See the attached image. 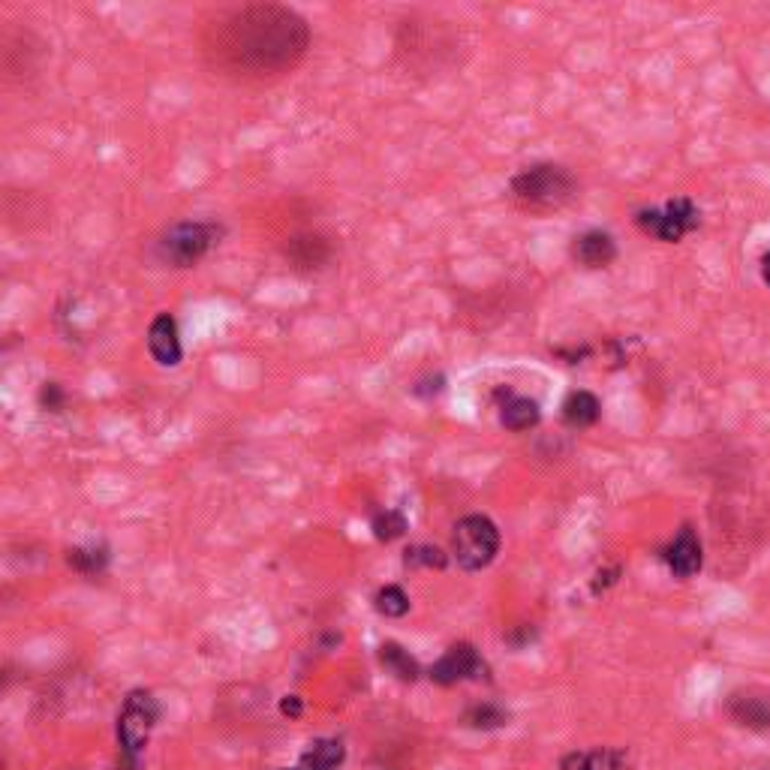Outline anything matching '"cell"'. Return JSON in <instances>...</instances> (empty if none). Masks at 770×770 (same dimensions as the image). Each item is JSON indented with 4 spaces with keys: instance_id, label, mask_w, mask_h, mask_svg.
<instances>
[{
    "instance_id": "1",
    "label": "cell",
    "mask_w": 770,
    "mask_h": 770,
    "mask_svg": "<svg viewBox=\"0 0 770 770\" xmlns=\"http://www.w3.org/2000/svg\"><path fill=\"white\" fill-rule=\"evenodd\" d=\"M310 43L304 19L286 7L253 4L220 16L208 28V58L235 76H274L292 67Z\"/></svg>"
},
{
    "instance_id": "2",
    "label": "cell",
    "mask_w": 770,
    "mask_h": 770,
    "mask_svg": "<svg viewBox=\"0 0 770 770\" xmlns=\"http://www.w3.org/2000/svg\"><path fill=\"white\" fill-rule=\"evenodd\" d=\"M160 722V701L148 689H133L118 713V770H139L151 731Z\"/></svg>"
},
{
    "instance_id": "3",
    "label": "cell",
    "mask_w": 770,
    "mask_h": 770,
    "mask_svg": "<svg viewBox=\"0 0 770 770\" xmlns=\"http://www.w3.org/2000/svg\"><path fill=\"white\" fill-rule=\"evenodd\" d=\"M572 193H575V178L563 166H554V163L524 169L512 181V196L518 199V205H524L530 211L560 208L572 199Z\"/></svg>"
},
{
    "instance_id": "4",
    "label": "cell",
    "mask_w": 770,
    "mask_h": 770,
    "mask_svg": "<svg viewBox=\"0 0 770 770\" xmlns=\"http://www.w3.org/2000/svg\"><path fill=\"white\" fill-rule=\"evenodd\" d=\"M497 551H500V530L491 518L467 515L464 521H458L452 536V554L461 569L479 572L494 563Z\"/></svg>"
},
{
    "instance_id": "5",
    "label": "cell",
    "mask_w": 770,
    "mask_h": 770,
    "mask_svg": "<svg viewBox=\"0 0 770 770\" xmlns=\"http://www.w3.org/2000/svg\"><path fill=\"white\" fill-rule=\"evenodd\" d=\"M223 235V229L217 223H178L175 229H169L157 250L163 256V262L175 265V268H190L193 262H199Z\"/></svg>"
},
{
    "instance_id": "6",
    "label": "cell",
    "mask_w": 770,
    "mask_h": 770,
    "mask_svg": "<svg viewBox=\"0 0 770 770\" xmlns=\"http://www.w3.org/2000/svg\"><path fill=\"white\" fill-rule=\"evenodd\" d=\"M635 223L659 241H680L698 226V208L689 199H674L662 211H638Z\"/></svg>"
},
{
    "instance_id": "7",
    "label": "cell",
    "mask_w": 770,
    "mask_h": 770,
    "mask_svg": "<svg viewBox=\"0 0 770 770\" xmlns=\"http://www.w3.org/2000/svg\"><path fill=\"white\" fill-rule=\"evenodd\" d=\"M482 674H485V662L476 653V647L467 644V641L452 644L440 656V662L431 668V680L440 683V686H452V683H461V680H479Z\"/></svg>"
},
{
    "instance_id": "8",
    "label": "cell",
    "mask_w": 770,
    "mask_h": 770,
    "mask_svg": "<svg viewBox=\"0 0 770 770\" xmlns=\"http://www.w3.org/2000/svg\"><path fill=\"white\" fill-rule=\"evenodd\" d=\"M148 349L154 355L157 364L163 367H175L181 364V340H178V325L169 313H160L151 328H148Z\"/></svg>"
},
{
    "instance_id": "9",
    "label": "cell",
    "mask_w": 770,
    "mask_h": 770,
    "mask_svg": "<svg viewBox=\"0 0 770 770\" xmlns=\"http://www.w3.org/2000/svg\"><path fill=\"white\" fill-rule=\"evenodd\" d=\"M728 716L743 728H770V695L764 692H734L728 698Z\"/></svg>"
},
{
    "instance_id": "10",
    "label": "cell",
    "mask_w": 770,
    "mask_h": 770,
    "mask_svg": "<svg viewBox=\"0 0 770 770\" xmlns=\"http://www.w3.org/2000/svg\"><path fill=\"white\" fill-rule=\"evenodd\" d=\"M665 563L677 578H692L701 569V542L695 530L683 527L677 533V539L665 548Z\"/></svg>"
},
{
    "instance_id": "11",
    "label": "cell",
    "mask_w": 770,
    "mask_h": 770,
    "mask_svg": "<svg viewBox=\"0 0 770 770\" xmlns=\"http://www.w3.org/2000/svg\"><path fill=\"white\" fill-rule=\"evenodd\" d=\"M346 758V746L334 737H319L313 740L304 755L298 758L295 767H280V770H340Z\"/></svg>"
},
{
    "instance_id": "12",
    "label": "cell",
    "mask_w": 770,
    "mask_h": 770,
    "mask_svg": "<svg viewBox=\"0 0 770 770\" xmlns=\"http://www.w3.org/2000/svg\"><path fill=\"white\" fill-rule=\"evenodd\" d=\"M617 256V247L611 241V235L590 229L581 238H575V259L587 268H605L611 259Z\"/></svg>"
},
{
    "instance_id": "13",
    "label": "cell",
    "mask_w": 770,
    "mask_h": 770,
    "mask_svg": "<svg viewBox=\"0 0 770 770\" xmlns=\"http://www.w3.org/2000/svg\"><path fill=\"white\" fill-rule=\"evenodd\" d=\"M379 662L385 665V671L395 674V677L404 680V683H416L419 674H422V668H419V662L410 656V650H404V647L395 644V641H385V644L379 647Z\"/></svg>"
},
{
    "instance_id": "14",
    "label": "cell",
    "mask_w": 770,
    "mask_h": 770,
    "mask_svg": "<svg viewBox=\"0 0 770 770\" xmlns=\"http://www.w3.org/2000/svg\"><path fill=\"white\" fill-rule=\"evenodd\" d=\"M623 752L617 749H593V752H569L560 761V770H620Z\"/></svg>"
},
{
    "instance_id": "15",
    "label": "cell",
    "mask_w": 770,
    "mask_h": 770,
    "mask_svg": "<svg viewBox=\"0 0 770 770\" xmlns=\"http://www.w3.org/2000/svg\"><path fill=\"white\" fill-rule=\"evenodd\" d=\"M599 413H602L599 398L590 395V392H572V395L566 398V404H563V419H566V425H572V428H590V425H596Z\"/></svg>"
},
{
    "instance_id": "16",
    "label": "cell",
    "mask_w": 770,
    "mask_h": 770,
    "mask_svg": "<svg viewBox=\"0 0 770 770\" xmlns=\"http://www.w3.org/2000/svg\"><path fill=\"white\" fill-rule=\"evenodd\" d=\"M286 253L298 268H319L328 259V244L319 235H298L289 241Z\"/></svg>"
},
{
    "instance_id": "17",
    "label": "cell",
    "mask_w": 770,
    "mask_h": 770,
    "mask_svg": "<svg viewBox=\"0 0 770 770\" xmlns=\"http://www.w3.org/2000/svg\"><path fill=\"white\" fill-rule=\"evenodd\" d=\"M67 563L79 575H103L109 566V548L106 545H79L67 551Z\"/></svg>"
},
{
    "instance_id": "18",
    "label": "cell",
    "mask_w": 770,
    "mask_h": 770,
    "mask_svg": "<svg viewBox=\"0 0 770 770\" xmlns=\"http://www.w3.org/2000/svg\"><path fill=\"white\" fill-rule=\"evenodd\" d=\"M500 419L509 431H527V428L539 425V404L530 398H512L503 404Z\"/></svg>"
},
{
    "instance_id": "19",
    "label": "cell",
    "mask_w": 770,
    "mask_h": 770,
    "mask_svg": "<svg viewBox=\"0 0 770 770\" xmlns=\"http://www.w3.org/2000/svg\"><path fill=\"white\" fill-rule=\"evenodd\" d=\"M464 722H467L470 728L491 731V728H503V725L509 722V713H506L503 707H497V704L485 701V704H473V707L464 713Z\"/></svg>"
},
{
    "instance_id": "20",
    "label": "cell",
    "mask_w": 770,
    "mask_h": 770,
    "mask_svg": "<svg viewBox=\"0 0 770 770\" xmlns=\"http://www.w3.org/2000/svg\"><path fill=\"white\" fill-rule=\"evenodd\" d=\"M373 602H376V611H379L382 617H404V614L410 611V596H407L404 587H398V584L382 587Z\"/></svg>"
},
{
    "instance_id": "21",
    "label": "cell",
    "mask_w": 770,
    "mask_h": 770,
    "mask_svg": "<svg viewBox=\"0 0 770 770\" xmlns=\"http://www.w3.org/2000/svg\"><path fill=\"white\" fill-rule=\"evenodd\" d=\"M407 569H446L449 557L437 545H413L404 554Z\"/></svg>"
},
{
    "instance_id": "22",
    "label": "cell",
    "mask_w": 770,
    "mask_h": 770,
    "mask_svg": "<svg viewBox=\"0 0 770 770\" xmlns=\"http://www.w3.org/2000/svg\"><path fill=\"white\" fill-rule=\"evenodd\" d=\"M407 533V518L395 509H385L373 518V536L379 542H395Z\"/></svg>"
},
{
    "instance_id": "23",
    "label": "cell",
    "mask_w": 770,
    "mask_h": 770,
    "mask_svg": "<svg viewBox=\"0 0 770 770\" xmlns=\"http://www.w3.org/2000/svg\"><path fill=\"white\" fill-rule=\"evenodd\" d=\"M40 401H43V407H49L52 413H58V410L64 407V392L58 389L55 382H46V389H43Z\"/></svg>"
},
{
    "instance_id": "24",
    "label": "cell",
    "mask_w": 770,
    "mask_h": 770,
    "mask_svg": "<svg viewBox=\"0 0 770 770\" xmlns=\"http://www.w3.org/2000/svg\"><path fill=\"white\" fill-rule=\"evenodd\" d=\"M280 713L289 716V719H298V716L304 713L301 698H298V695H283V698H280Z\"/></svg>"
},
{
    "instance_id": "25",
    "label": "cell",
    "mask_w": 770,
    "mask_h": 770,
    "mask_svg": "<svg viewBox=\"0 0 770 770\" xmlns=\"http://www.w3.org/2000/svg\"><path fill=\"white\" fill-rule=\"evenodd\" d=\"M761 277H764V283L770 286V253H767L764 262H761Z\"/></svg>"
}]
</instances>
